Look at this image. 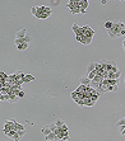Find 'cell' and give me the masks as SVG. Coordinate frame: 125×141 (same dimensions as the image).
<instances>
[{
    "mask_svg": "<svg viewBox=\"0 0 125 141\" xmlns=\"http://www.w3.org/2000/svg\"><path fill=\"white\" fill-rule=\"evenodd\" d=\"M125 29V25L123 22H114V25H112V28L109 29L107 31V33L111 38H115V37H120V33H121V31Z\"/></svg>",
    "mask_w": 125,
    "mask_h": 141,
    "instance_id": "obj_1",
    "label": "cell"
},
{
    "mask_svg": "<svg viewBox=\"0 0 125 141\" xmlns=\"http://www.w3.org/2000/svg\"><path fill=\"white\" fill-rule=\"evenodd\" d=\"M68 8L70 9L71 14H78L81 13V8L78 6V0H71V1H68Z\"/></svg>",
    "mask_w": 125,
    "mask_h": 141,
    "instance_id": "obj_2",
    "label": "cell"
},
{
    "mask_svg": "<svg viewBox=\"0 0 125 141\" xmlns=\"http://www.w3.org/2000/svg\"><path fill=\"white\" fill-rule=\"evenodd\" d=\"M82 31H83V36H84V37H87V38H93L95 31L92 29L89 25H84V27H82Z\"/></svg>",
    "mask_w": 125,
    "mask_h": 141,
    "instance_id": "obj_3",
    "label": "cell"
},
{
    "mask_svg": "<svg viewBox=\"0 0 125 141\" xmlns=\"http://www.w3.org/2000/svg\"><path fill=\"white\" fill-rule=\"evenodd\" d=\"M88 1L87 0H78V6L81 8V13L84 14L85 11H87V8H88Z\"/></svg>",
    "mask_w": 125,
    "mask_h": 141,
    "instance_id": "obj_4",
    "label": "cell"
},
{
    "mask_svg": "<svg viewBox=\"0 0 125 141\" xmlns=\"http://www.w3.org/2000/svg\"><path fill=\"white\" fill-rule=\"evenodd\" d=\"M100 62L102 64V67H103L105 71H111V69H112V66H114V62H109L107 60H102Z\"/></svg>",
    "mask_w": 125,
    "mask_h": 141,
    "instance_id": "obj_5",
    "label": "cell"
},
{
    "mask_svg": "<svg viewBox=\"0 0 125 141\" xmlns=\"http://www.w3.org/2000/svg\"><path fill=\"white\" fill-rule=\"evenodd\" d=\"M6 136H9V137H12V139L14 140V141H19V140H21V136L18 135V132H17V130H13V131H10V132L8 133V135H6Z\"/></svg>",
    "mask_w": 125,
    "mask_h": 141,
    "instance_id": "obj_6",
    "label": "cell"
},
{
    "mask_svg": "<svg viewBox=\"0 0 125 141\" xmlns=\"http://www.w3.org/2000/svg\"><path fill=\"white\" fill-rule=\"evenodd\" d=\"M73 32L75 33V36H79V34H83V31H82V27H79L78 24H73V27H71Z\"/></svg>",
    "mask_w": 125,
    "mask_h": 141,
    "instance_id": "obj_7",
    "label": "cell"
},
{
    "mask_svg": "<svg viewBox=\"0 0 125 141\" xmlns=\"http://www.w3.org/2000/svg\"><path fill=\"white\" fill-rule=\"evenodd\" d=\"M91 83H92V80L88 79L87 75H84V76H82V78H81V84H83L85 87H91Z\"/></svg>",
    "mask_w": 125,
    "mask_h": 141,
    "instance_id": "obj_8",
    "label": "cell"
},
{
    "mask_svg": "<svg viewBox=\"0 0 125 141\" xmlns=\"http://www.w3.org/2000/svg\"><path fill=\"white\" fill-rule=\"evenodd\" d=\"M26 36H27V31H26V29H21V31H19L18 33H17L15 38H19V40H24Z\"/></svg>",
    "mask_w": 125,
    "mask_h": 141,
    "instance_id": "obj_9",
    "label": "cell"
},
{
    "mask_svg": "<svg viewBox=\"0 0 125 141\" xmlns=\"http://www.w3.org/2000/svg\"><path fill=\"white\" fill-rule=\"evenodd\" d=\"M41 132H42V135L46 137L47 135H50V133L52 132V130H51V127H50V125L49 126H46V127H42V130H41Z\"/></svg>",
    "mask_w": 125,
    "mask_h": 141,
    "instance_id": "obj_10",
    "label": "cell"
},
{
    "mask_svg": "<svg viewBox=\"0 0 125 141\" xmlns=\"http://www.w3.org/2000/svg\"><path fill=\"white\" fill-rule=\"evenodd\" d=\"M45 139H46V141H57V136H56L55 132H51L50 135H47Z\"/></svg>",
    "mask_w": 125,
    "mask_h": 141,
    "instance_id": "obj_11",
    "label": "cell"
},
{
    "mask_svg": "<svg viewBox=\"0 0 125 141\" xmlns=\"http://www.w3.org/2000/svg\"><path fill=\"white\" fill-rule=\"evenodd\" d=\"M83 106H87V107H92V106H95V102L92 100L91 98H84V99H83Z\"/></svg>",
    "mask_w": 125,
    "mask_h": 141,
    "instance_id": "obj_12",
    "label": "cell"
},
{
    "mask_svg": "<svg viewBox=\"0 0 125 141\" xmlns=\"http://www.w3.org/2000/svg\"><path fill=\"white\" fill-rule=\"evenodd\" d=\"M14 130H17V131H24L26 127L23 125H21V123H18L17 121L14 119Z\"/></svg>",
    "mask_w": 125,
    "mask_h": 141,
    "instance_id": "obj_13",
    "label": "cell"
},
{
    "mask_svg": "<svg viewBox=\"0 0 125 141\" xmlns=\"http://www.w3.org/2000/svg\"><path fill=\"white\" fill-rule=\"evenodd\" d=\"M119 90V85H109L106 87V92H117Z\"/></svg>",
    "mask_w": 125,
    "mask_h": 141,
    "instance_id": "obj_14",
    "label": "cell"
},
{
    "mask_svg": "<svg viewBox=\"0 0 125 141\" xmlns=\"http://www.w3.org/2000/svg\"><path fill=\"white\" fill-rule=\"evenodd\" d=\"M95 70H96V62H91L89 65H88V67H87V74L95 71Z\"/></svg>",
    "mask_w": 125,
    "mask_h": 141,
    "instance_id": "obj_15",
    "label": "cell"
},
{
    "mask_svg": "<svg viewBox=\"0 0 125 141\" xmlns=\"http://www.w3.org/2000/svg\"><path fill=\"white\" fill-rule=\"evenodd\" d=\"M28 44H29V43H21V44H18V46H15V47H17V50H19V51H23V50H27V48H28Z\"/></svg>",
    "mask_w": 125,
    "mask_h": 141,
    "instance_id": "obj_16",
    "label": "cell"
},
{
    "mask_svg": "<svg viewBox=\"0 0 125 141\" xmlns=\"http://www.w3.org/2000/svg\"><path fill=\"white\" fill-rule=\"evenodd\" d=\"M85 89H87V87H85V85H83V84H81L79 87H78V88L75 89V90H77L78 93H82V94H84V92H85Z\"/></svg>",
    "mask_w": 125,
    "mask_h": 141,
    "instance_id": "obj_17",
    "label": "cell"
},
{
    "mask_svg": "<svg viewBox=\"0 0 125 141\" xmlns=\"http://www.w3.org/2000/svg\"><path fill=\"white\" fill-rule=\"evenodd\" d=\"M35 80V76L33 75H26L24 76V83H31Z\"/></svg>",
    "mask_w": 125,
    "mask_h": 141,
    "instance_id": "obj_18",
    "label": "cell"
},
{
    "mask_svg": "<svg viewBox=\"0 0 125 141\" xmlns=\"http://www.w3.org/2000/svg\"><path fill=\"white\" fill-rule=\"evenodd\" d=\"M50 15H51V11H47V13H43V14L38 15L37 18H38V19H47V18H49Z\"/></svg>",
    "mask_w": 125,
    "mask_h": 141,
    "instance_id": "obj_19",
    "label": "cell"
},
{
    "mask_svg": "<svg viewBox=\"0 0 125 141\" xmlns=\"http://www.w3.org/2000/svg\"><path fill=\"white\" fill-rule=\"evenodd\" d=\"M112 25H114V22H106V23H105V28L109 31V29L112 28Z\"/></svg>",
    "mask_w": 125,
    "mask_h": 141,
    "instance_id": "obj_20",
    "label": "cell"
},
{
    "mask_svg": "<svg viewBox=\"0 0 125 141\" xmlns=\"http://www.w3.org/2000/svg\"><path fill=\"white\" fill-rule=\"evenodd\" d=\"M55 125H56V127L59 129V127H61L63 125H64V121L63 119H56V122H55Z\"/></svg>",
    "mask_w": 125,
    "mask_h": 141,
    "instance_id": "obj_21",
    "label": "cell"
},
{
    "mask_svg": "<svg viewBox=\"0 0 125 141\" xmlns=\"http://www.w3.org/2000/svg\"><path fill=\"white\" fill-rule=\"evenodd\" d=\"M116 125H117V126H125V117H124V118H121L120 121H117Z\"/></svg>",
    "mask_w": 125,
    "mask_h": 141,
    "instance_id": "obj_22",
    "label": "cell"
},
{
    "mask_svg": "<svg viewBox=\"0 0 125 141\" xmlns=\"http://www.w3.org/2000/svg\"><path fill=\"white\" fill-rule=\"evenodd\" d=\"M91 42H92V38L84 37V42H83V44H91Z\"/></svg>",
    "mask_w": 125,
    "mask_h": 141,
    "instance_id": "obj_23",
    "label": "cell"
},
{
    "mask_svg": "<svg viewBox=\"0 0 125 141\" xmlns=\"http://www.w3.org/2000/svg\"><path fill=\"white\" fill-rule=\"evenodd\" d=\"M117 71H120L119 70V67H117L115 64H114V66H112V69H111V73H117Z\"/></svg>",
    "mask_w": 125,
    "mask_h": 141,
    "instance_id": "obj_24",
    "label": "cell"
},
{
    "mask_svg": "<svg viewBox=\"0 0 125 141\" xmlns=\"http://www.w3.org/2000/svg\"><path fill=\"white\" fill-rule=\"evenodd\" d=\"M31 13H32V14H33L35 17L37 15V8H36V6H33V8L31 9Z\"/></svg>",
    "mask_w": 125,
    "mask_h": 141,
    "instance_id": "obj_25",
    "label": "cell"
},
{
    "mask_svg": "<svg viewBox=\"0 0 125 141\" xmlns=\"http://www.w3.org/2000/svg\"><path fill=\"white\" fill-rule=\"evenodd\" d=\"M17 132H18V135H19V136L22 137V136L24 135V133H26V130H24V131H17Z\"/></svg>",
    "mask_w": 125,
    "mask_h": 141,
    "instance_id": "obj_26",
    "label": "cell"
},
{
    "mask_svg": "<svg viewBox=\"0 0 125 141\" xmlns=\"http://www.w3.org/2000/svg\"><path fill=\"white\" fill-rule=\"evenodd\" d=\"M22 97H24V92H23V90L18 94V98H22Z\"/></svg>",
    "mask_w": 125,
    "mask_h": 141,
    "instance_id": "obj_27",
    "label": "cell"
},
{
    "mask_svg": "<svg viewBox=\"0 0 125 141\" xmlns=\"http://www.w3.org/2000/svg\"><path fill=\"white\" fill-rule=\"evenodd\" d=\"M52 4H55V5H59V4H60V1H52Z\"/></svg>",
    "mask_w": 125,
    "mask_h": 141,
    "instance_id": "obj_28",
    "label": "cell"
},
{
    "mask_svg": "<svg viewBox=\"0 0 125 141\" xmlns=\"http://www.w3.org/2000/svg\"><path fill=\"white\" fill-rule=\"evenodd\" d=\"M123 47H124V51H125V40L123 41Z\"/></svg>",
    "mask_w": 125,
    "mask_h": 141,
    "instance_id": "obj_29",
    "label": "cell"
}]
</instances>
